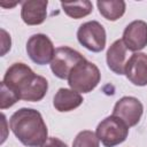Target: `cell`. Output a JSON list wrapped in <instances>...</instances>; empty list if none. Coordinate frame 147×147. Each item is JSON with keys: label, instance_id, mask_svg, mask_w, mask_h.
Returning a JSON list of instances; mask_svg holds the SVG:
<instances>
[{"label": "cell", "instance_id": "6da1fadb", "mask_svg": "<svg viewBox=\"0 0 147 147\" xmlns=\"http://www.w3.org/2000/svg\"><path fill=\"white\" fill-rule=\"evenodd\" d=\"M9 126L15 137L26 147H39L48 139V131L41 114L32 108L16 110L10 119Z\"/></svg>", "mask_w": 147, "mask_h": 147}, {"label": "cell", "instance_id": "7a4b0ae2", "mask_svg": "<svg viewBox=\"0 0 147 147\" xmlns=\"http://www.w3.org/2000/svg\"><path fill=\"white\" fill-rule=\"evenodd\" d=\"M101 74L99 68L86 59L79 62L70 72L68 84L71 90L78 93H88L100 83Z\"/></svg>", "mask_w": 147, "mask_h": 147}, {"label": "cell", "instance_id": "3957f363", "mask_svg": "<svg viewBox=\"0 0 147 147\" xmlns=\"http://www.w3.org/2000/svg\"><path fill=\"white\" fill-rule=\"evenodd\" d=\"M95 134L105 147H114L125 141L129 126L121 118L110 115L98 124Z\"/></svg>", "mask_w": 147, "mask_h": 147}, {"label": "cell", "instance_id": "277c9868", "mask_svg": "<svg viewBox=\"0 0 147 147\" xmlns=\"http://www.w3.org/2000/svg\"><path fill=\"white\" fill-rule=\"evenodd\" d=\"M38 75L33 72V70L25 63L16 62L13 63L6 71L2 83L13 92H15L20 99L30 87V85L34 82Z\"/></svg>", "mask_w": 147, "mask_h": 147}, {"label": "cell", "instance_id": "5b68a950", "mask_svg": "<svg viewBox=\"0 0 147 147\" xmlns=\"http://www.w3.org/2000/svg\"><path fill=\"white\" fill-rule=\"evenodd\" d=\"M84 60L85 57L76 49L68 46H61L55 49L54 57L51 62V70L57 78L68 79L71 70Z\"/></svg>", "mask_w": 147, "mask_h": 147}, {"label": "cell", "instance_id": "8992f818", "mask_svg": "<svg viewBox=\"0 0 147 147\" xmlns=\"http://www.w3.org/2000/svg\"><path fill=\"white\" fill-rule=\"evenodd\" d=\"M77 39L86 49L99 53L106 46V30L98 21H88L78 28Z\"/></svg>", "mask_w": 147, "mask_h": 147}, {"label": "cell", "instance_id": "52a82bcc", "mask_svg": "<svg viewBox=\"0 0 147 147\" xmlns=\"http://www.w3.org/2000/svg\"><path fill=\"white\" fill-rule=\"evenodd\" d=\"M26 53L32 62L39 65L52 62L55 48L52 40L44 33L32 34L26 41Z\"/></svg>", "mask_w": 147, "mask_h": 147}, {"label": "cell", "instance_id": "ba28073f", "mask_svg": "<svg viewBox=\"0 0 147 147\" xmlns=\"http://www.w3.org/2000/svg\"><path fill=\"white\" fill-rule=\"evenodd\" d=\"M144 113V106L134 96L121 98L114 107L113 115L121 118L129 127L134 126L139 123Z\"/></svg>", "mask_w": 147, "mask_h": 147}, {"label": "cell", "instance_id": "9c48e42d", "mask_svg": "<svg viewBox=\"0 0 147 147\" xmlns=\"http://www.w3.org/2000/svg\"><path fill=\"white\" fill-rule=\"evenodd\" d=\"M123 42L127 49L138 52L147 46V23L137 20L126 25L123 32Z\"/></svg>", "mask_w": 147, "mask_h": 147}, {"label": "cell", "instance_id": "30bf717a", "mask_svg": "<svg viewBox=\"0 0 147 147\" xmlns=\"http://www.w3.org/2000/svg\"><path fill=\"white\" fill-rule=\"evenodd\" d=\"M124 74L133 85H147V54L139 52L132 54L126 61Z\"/></svg>", "mask_w": 147, "mask_h": 147}, {"label": "cell", "instance_id": "8fae6325", "mask_svg": "<svg viewBox=\"0 0 147 147\" xmlns=\"http://www.w3.org/2000/svg\"><path fill=\"white\" fill-rule=\"evenodd\" d=\"M21 17L28 25H39L47 16V0H28L21 2Z\"/></svg>", "mask_w": 147, "mask_h": 147}, {"label": "cell", "instance_id": "7c38bea8", "mask_svg": "<svg viewBox=\"0 0 147 147\" xmlns=\"http://www.w3.org/2000/svg\"><path fill=\"white\" fill-rule=\"evenodd\" d=\"M126 46L122 39L115 40L107 51V65L117 75H124L126 65Z\"/></svg>", "mask_w": 147, "mask_h": 147}, {"label": "cell", "instance_id": "4fadbf2b", "mask_svg": "<svg viewBox=\"0 0 147 147\" xmlns=\"http://www.w3.org/2000/svg\"><path fill=\"white\" fill-rule=\"evenodd\" d=\"M83 96L80 93L71 90V88H60L54 98H53V106L57 111L67 113L78 108L83 103Z\"/></svg>", "mask_w": 147, "mask_h": 147}, {"label": "cell", "instance_id": "5bb4252c", "mask_svg": "<svg viewBox=\"0 0 147 147\" xmlns=\"http://www.w3.org/2000/svg\"><path fill=\"white\" fill-rule=\"evenodd\" d=\"M99 13L108 21H116L121 18L125 13V2L123 0L110 1H96Z\"/></svg>", "mask_w": 147, "mask_h": 147}, {"label": "cell", "instance_id": "9a60e30c", "mask_svg": "<svg viewBox=\"0 0 147 147\" xmlns=\"http://www.w3.org/2000/svg\"><path fill=\"white\" fill-rule=\"evenodd\" d=\"M47 90H48V82H47V79L45 77L38 75L37 78L34 79V82L30 85V87L26 90V92L22 95L21 100L31 101V102L40 101L46 95Z\"/></svg>", "mask_w": 147, "mask_h": 147}, {"label": "cell", "instance_id": "2e32d148", "mask_svg": "<svg viewBox=\"0 0 147 147\" xmlns=\"http://www.w3.org/2000/svg\"><path fill=\"white\" fill-rule=\"evenodd\" d=\"M61 7L69 17L76 20L90 15L93 10V5L88 0L75 1V2H61Z\"/></svg>", "mask_w": 147, "mask_h": 147}, {"label": "cell", "instance_id": "e0dca14e", "mask_svg": "<svg viewBox=\"0 0 147 147\" xmlns=\"http://www.w3.org/2000/svg\"><path fill=\"white\" fill-rule=\"evenodd\" d=\"M99 139L93 131H80L74 139L72 147H99Z\"/></svg>", "mask_w": 147, "mask_h": 147}, {"label": "cell", "instance_id": "ac0fdd59", "mask_svg": "<svg viewBox=\"0 0 147 147\" xmlns=\"http://www.w3.org/2000/svg\"><path fill=\"white\" fill-rule=\"evenodd\" d=\"M0 86H1V99H0V108L1 109L9 108L13 105H15L18 100H21L20 96L15 92L9 90L2 82H1Z\"/></svg>", "mask_w": 147, "mask_h": 147}, {"label": "cell", "instance_id": "d6986e66", "mask_svg": "<svg viewBox=\"0 0 147 147\" xmlns=\"http://www.w3.org/2000/svg\"><path fill=\"white\" fill-rule=\"evenodd\" d=\"M10 45H11L10 36L6 32L5 29H1V56H3L10 49Z\"/></svg>", "mask_w": 147, "mask_h": 147}, {"label": "cell", "instance_id": "ffe728a7", "mask_svg": "<svg viewBox=\"0 0 147 147\" xmlns=\"http://www.w3.org/2000/svg\"><path fill=\"white\" fill-rule=\"evenodd\" d=\"M39 147H68L67 144L64 141H62L61 139L59 138H55V137H51L48 138L41 146Z\"/></svg>", "mask_w": 147, "mask_h": 147}, {"label": "cell", "instance_id": "44dd1931", "mask_svg": "<svg viewBox=\"0 0 147 147\" xmlns=\"http://www.w3.org/2000/svg\"><path fill=\"white\" fill-rule=\"evenodd\" d=\"M17 3H18V2H13V3H9V5H8V3H5V2H1L0 5H1L2 7H9V8H10V7H14V6H16Z\"/></svg>", "mask_w": 147, "mask_h": 147}]
</instances>
